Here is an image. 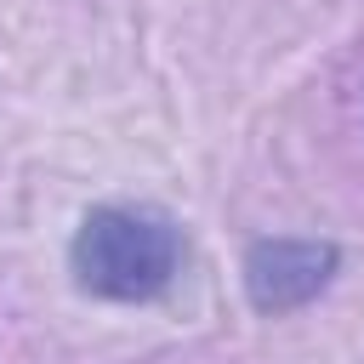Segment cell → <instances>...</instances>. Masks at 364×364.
<instances>
[{
    "label": "cell",
    "instance_id": "6da1fadb",
    "mask_svg": "<svg viewBox=\"0 0 364 364\" xmlns=\"http://www.w3.org/2000/svg\"><path fill=\"white\" fill-rule=\"evenodd\" d=\"M182 228L154 205H91L68 239V273L85 296L142 307L182 273Z\"/></svg>",
    "mask_w": 364,
    "mask_h": 364
},
{
    "label": "cell",
    "instance_id": "7a4b0ae2",
    "mask_svg": "<svg viewBox=\"0 0 364 364\" xmlns=\"http://www.w3.org/2000/svg\"><path fill=\"white\" fill-rule=\"evenodd\" d=\"M341 267V250L324 245V239H256L245 250V296L256 313L279 318V313H296L307 307L313 296L330 290Z\"/></svg>",
    "mask_w": 364,
    "mask_h": 364
}]
</instances>
